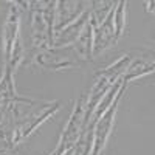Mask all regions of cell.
Listing matches in <instances>:
<instances>
[{
	"label": "cell",
	"mask_w": 155,
	"mask_h": 155,
	"mask_svg": "<svg viewBox=\"0 0 155 155\" xmlns=\"http://www.w3.org/2000/svg\"><path fill=\"white\" fill-rule=\"evenodd\" d=\"M30 31L34 48L53 47L56 2H30Z\"/></svg>",
	"instance_id": "1"
},
{
	"label": "cell",
	"mask_w": 155,
	"mask_h": 155,
	"mask_svg": "<svg viewBox=\"0 0 155 155\" xmlns=\"http://www.w3.org/2000/svg\"><path fill=\"white\" fill-rule=\"evenodd\" d=\"M59 109H61V102L59 101L39 102V104L16 126L14 134H12V140H11V147L19 144L22 140L28 138L36 129L41 127L47 120L53 118V116L59 112Z\"/></svg>",
	"instance_id": "2"
},
{
	"label": "cell",
	"mask_w": 155,
	"mask_h": 155,
	"mask_svg": "<svg viewBox=\"0 0 155 155\" xmlns=\"http://www.w3.org/2000/svg\"><path fill=\"white\" fill-rule=\"evenodd\" d=\"M126 84H123V87L120 88V92L116 93L112 106L106 110V113L101 116V118L95 123L93 126V149L90 155H99L106 147V143L109 141V137L112 134V129H113V123H115V116L116 112H118V106H120V101L126 92Z\"/></svg>",
	"instance_id": "3"
},
{
	"label": "cell",
	"mask_w": 155,
	"mask_h": 155,
	"mask_svg": "<svg viewBox=\"0 0 155 155\" xmlns=\"http://www.w3.org/2000/svg\"><path fill=\"white\" fill-rule=\"evenodd\" d=\"M19 30H20V8L16 2H11V8L2 25V31H0V51H2L3 67L8 65L11 59L12 48H14L16 41L20 36Z\"/></svg>",
	"instance_id": "4"
},
{
	"label": "cell",
	"mask_w": 155,
	"mask_h": 155,
	"mask_svg": "<svg viewBox=\"0 0 155 155\" xmlns=\"http://www.w3.org/2000/svg\"><path fill=\"white\" fill-rule=\"evenodd\" d=\"M85 101H87V93H82L81 98L76 101L74 109L71 112L70 120L64 126L59 143L65 146V149L74 146L78 137H79L82 127H84V112H85Z\"/></svg>",
	"instance_id": "5"
},
{
	"label": "cell",
	"mask_w": 155,
	"mask_h": 155,
	"mask_svg": "<svg viewBox=\"0 0 155 155\" xmlns=\"http://www.w3.org/2000/svg\"><path fill=\"white\" fill-rule=\"evenodd\" d=\"M85 2L79 0H64V2H56V9H54V34L62 31L65 27L71 25L76 19H79L85 9Z\"/></svg>",
	"instance_id": "6"
},
{
	"label": "cell",
	"mask_w": 155,
	"mask_h": 155,
	"mask_svg": "<svg viewBox=\"0 0 155 155\" xmlns=\"http://www.w3.org/2000/svg\"><path fill=\"white\" fill-rule=\"evenodd\" d=\"M115 11V9H113ZM113 11L99 27L88 20L93 31V54H99L112 45H115V31H113Z\"/></svg>",
	"instance_id": "7"
},
{
	"label": "cell",
	"mask_w": 155,
	"mask_h": 155,
	"mask_svg": "<svg viewBox=\"0 0 155 155\" xmlns=\"http://www.w3.org/2000/svg\"><path fill=\"white\" fill-rule=\"evenodd\" d=\"M34 62L42 68H51V70H65L73 65H76V61L71 59L65 53H59L54 48H44L37 50L34 54Z\"/></svg>",
	"instance_id": "8"
},
{
	"label": "cell",
	"mask_w": 155,
	"mask_h": 155,
	"mask_svg": "<svg viewBox=\"0 0 155 155\" xmlns=\"http://www.w3.org/2000/svg\"><path fill=\"white\" fill-rule=\"evenodd\" d=\"M88 19H90V11L87 9L84 14L76 19L71 25L65 27L62 31H59L58 34H54V39H53V47H67L70 44H74V41L78 39V36L81 34V31L84 30V27L88 23Z\"/></svg>",
	"instance_id": "9"
},
{
	"label": "cell",
	"mask_w": 155,
	"mask_h": 155,
	"mask_svg": "<svg viewBox=\"0 0 155 155\" xmlns=\"http://www.w3.org/2000/svg\"><path fill=\"white\" fill-rule=\"evenodd\" d=\"M74 53L84 61H92L93 58V31L90 23H87L81 34L78 36V39L73 44Z\"/></svg>",
	"instance_id": "10"
},
{
	"label": "cell",
	"mask_w": 155,
	"mask_h": 155,
	"mask_svg": "<svg viewBox=\"0 0 155 155\" xmlns=\"http://www.w3.org/2000/svg\"><path fill=\"white\" fill-rule=\"evenodd\" d=\"M155 65H153V62L150 61H146V59H143V58H140V59H137V61H132L130 64H129V67H127V70L124 71V74L121 76V79H123V82L127 85L130 81H134V79H138V78H143V76H146V74H150V73H153V68Z\"/></svg>",
	"instance_id": "11"
},
{
	"label": "cell",
	"mask_w": 155,
	"mask_h": 155,
	"mask_svg": "<svg viewBox=\"0 0 155 155\" xmlns=\"http://www.w3.org/2000/svg\"><path fill=\"white\" fill-rule=\"evenodd\" d=\"M123 79L120 78L118 81H115V84L107 90V93L101 98V101L98 102V106H96V109H95V112H93V115H92V118H90V121H88V124L87 126H95V123L101 118L102 115L106 113V110L112 106V102H113V99H115V96H116V93L120 92V88L123 87Z\"/></svg>",
	"instance_id": "12"
},
{
	"label": "cell",
	"mask_w": 155,
	"mask_h": 155,
	"mask_svg": "<svg viewBox=\"0 0 155 155\" xmlns=\"http://www.w3.org/2000/svg\"><path fill=\"white\" fill-rule=\"evenodd\" d=\"M19 96L16 93V85H14V74L8 68H3L2 76H0V106L9 104L16 101Z\"/></svg>",
	"instance_id": "13"
},
{
	"label": "cell",
	"mask_w": 155,
	"mask_h": 155,
	"mask_svg": "<svg viewBox=\"0 0 155 155\" xmlns=\"http://www.w3.org/2000/svg\"><path fill=\"white\" fill-rule=\"evenodd\" d=\"M93 149V126H85L73 146L74 155H90Z\"/></svg>",
	"instance_id": "14"
},
{
	"label": "cell",
	"mask_w": 155,
	"mask_h": 155,
	"mask_svg": "<svg viewBox=\"0 0 155 155\" xmlns=\"http://www.w3.org/2000/svg\"><path fill=\"white\" fill-rule=\"evenodd\" d=\"M90 5H93V6H92V9H88L90 11V19L88 20L99 27V25L107 19V16L115 9L116 2H92Z\"/></svg>",
	"instance_id": "15"
},
{
	"label": "cell",
	"mask_w": 155,
	"mask_h": 155,
	"mask_svg": "<svg viewBox=\"0 0 155 155\" xmlns=\"http://www.w3.org/2000/svg\"><path fill=\"white\" fill-rule=\"evenodd\" d=\"M126 16H127V2L121 0L116 2L115 11H113V31H115V44L120 41V37L124 33L126 28Z\"/></svg>",
	"instance_id": "16"
},
{
	"label": "cell",
	"mask_w": 155,
	"mask_h": 155,
	"mask_svg": "<svg viewBox=\"0 0 155 155\" xmlns=\"http://www.w3.org/2000/svg\"><path fill=\"white\" fill-rule=\"evenodd\" d=\"M67 149H65V146H64V144H61V143H58V146H56V149L53 150V152H51L50 155H62L64 152H65Z\"/></svg>",
	"instance_id": "17"
},
{
	"label": "cell",
	"mask_w": 155,
	"mask_h": 155,
	"mask_svg": "<svg viewBox=\"0 0 155 155\" xmlns=\"http://www.w3.org/2000/svg\"><path fill=\"white\" fill-rule=\"evenodd\" d=\"M146 11L147 12H153V2L150 0V2H146Z\"/></svg>",
	"instance_id": "18"
},
{
	"label": "cell",
	"mask_w": 155,
	"mask_h": 155,
	"mask_svg": "<svg viewBox=\"0 0 155 155\" xmlns=\"http://www.w3.org/2000/svg\"><path fill=\"white\" fill-rule=\"evenodd\" d=\"M0 155H14V153H11L8 147H3V149H0Z\"/></svg>",
	"instance_id": "19"
},
{
	"label": "cell",
	"mask_w": 155,
	"mask_h": 155,
	"mask_svg": "<svg viewBox=\"0 0 155 155\" xmlns=\"http://www.w3.org/2000/svg\"><path fill=\"white\" fill-rule=\"evenodd\" d=\"M62 155H74V153H73V146H71V147H68V149H67L65 152H64Z\"/></svg>",
	"instance_id": "20"
},
{
	"label": "cell",
	"mask_w": 155,
	"mask_h": 155,
	"mask_svg": "<svg viewBox=\"0 0 155 155\" xmlns=\"http://www.w3.org/2000/svg\"><path fill=\"white\" fill-rule=\"evenodd\" d=\"M99 155H104V152H101V153H99Z\"/></svg>",
	"instance_id": "21"
}]
</instances>
